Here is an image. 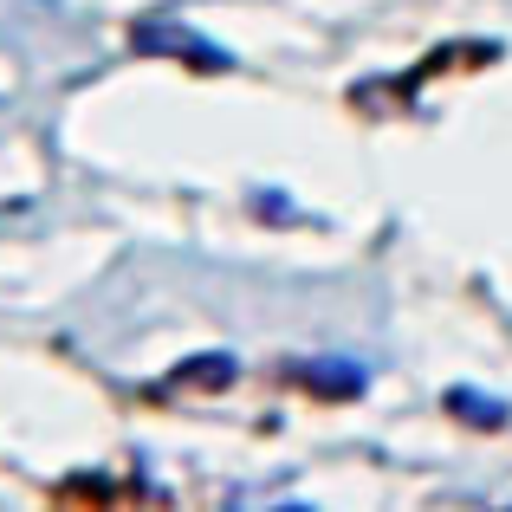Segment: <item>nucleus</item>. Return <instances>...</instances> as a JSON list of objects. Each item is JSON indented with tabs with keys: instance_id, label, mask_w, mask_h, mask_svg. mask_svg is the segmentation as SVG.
<instances>
[{
	"instance_id": "nucleus-1",
	"label": "nucleus",
	"mask_w": 512,
	"mask_h": 512,
	"mask_svg": "<svg viewBox=\"0 0 512 512\" xmlns=\"http://www.w3.org/2000/svg\"><path fill=\"white\" fill-rule=\"evenodd\" d=\"M448 402H454V415H467V422H487V428L506 422V409H493V396H480V389H448Z\"/></svg>"
}]
</instances>
